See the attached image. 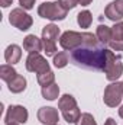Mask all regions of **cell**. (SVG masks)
<instances>
[{
  "mask_svg": "<svg viewBox=\"0 0 123 125\" xmlns=\"http://www.w3.org/2000/svg\"><path fill=\"white\" fill-rule=\"evenodd\" d=\"M20 58H22V48L19 45L12 44V45H9L6 48V51H4V60H6L7 64L13 65V64L20 61Z\"/></svg>",
  "mask_w": 123,
  "mask_h": 125,
  "instance_id": "obj_12",
  "label": "cell"
},
{
  "mask_svg": "<svg viewBox=\"0 0 123 125\" xmlns=\"http://www.w3.org/2000/svg\"><path fill=\"white\" fill-rule=\"evenodd\" d=\"M96 36H97V39H98L103 45H109V42H110L112 38H113L112 28L107 26V25H98V26H97V32H96Z\"/></svg>",
  "mask_w": 123,
  "mask_h": 125,
  "instance_id": "obj_13",
  "label": "cell"
},
{
  "mask_svg": "<svg viewBox=\"0 0 123 125\" xmlns=\"http://www.w3.org/2000/svg\"><path fill=\"white\" fill-rule=\"evenodd\" d=\"M26 70L31 71V73H36V74H41L44 71H48L51 70L49 68V62L46 61L45 57H42L41 54L35 52V54H29L28 58H26Z\"/></svg>",
  "mask_w": 123,
  "mask_h": 125,
  "instance_id": "obj_7",
  "label": "cell"
},
{
  "mask_svg": "<svg viewBox=\"0 0 123 125\" xmlns=\"http://www.w3.org/2000/svg\"><path fill=\"white\" fill-rule=\"evenodd\" d=\"M9 22L12 26L18 28L19 31H28L33 25V19L29 13L25 12V9L22 7H16L10 12L9 15Z\"/></svg>",
  "mask_w": 123,
  "mask_h": 125,
  "instance_id": "obj_5",
  "label": "cell"
},
{
  "mask_svg": "<svg viewBox=\"0 0 123 125\" xmlns=\"http://www.w3.org/2000/svg\"><path fill=\"white\" fill-rule=\"evenodd\" d=\"M38 119L44 125H55L60 121V114L52 106H42L38 111Z\"/></svg>",
  "mask_w": 123,
  "mask_h": 125,
  "instance_id": "obj_10",
  "label": "cell"
},
{
  "mask_svg": "<svg viewBox=\"0 0 123 125\" xmlns=\"http://www.w3.org/2000/svg\"><path fill=\"white\" fill-rule=\"evenodd\" d=\"M104 15H106V18L107 19H110V21H113V22H120L123 18L119 15V12L116 10V7H114V4H113V1L112 3H109L107 6H106V9H104Z\"/></svg>",
  "mask_w": 123,
  "mask_h": 125,
  "instance_id": "obj_21",
  "label": "cell"
},
{
  "mask_svg": "<svg viewBox=\"0 0 123 125\" xmlns=\"http://www.w3.org/2000/svg\"><path fill=\"white\" fill-rule=\"evenodd\" d=\"M104 125H117V124H116V121H114L113 118H107L106 122H104Z\"/></svg>",
  "mask_w": 123,
  "mask_h": 125,
  "instance_id": "obj_30",
  "label": "cell"
},
{
  "mask_svg": "<svg viewBox=\"0 0 123 125\" xmlns=\"http://www.w3.org/2000/svg\"><path fill=\"white\" fill-rule=\"evenodd\" d=\"M6 125H19V124H16V122H10V124H6Z\"/></svg>",
  "mask_w": 123,
  "mask_h": 125,
  "instance_id": "obj_33",
  "label": "cell"
},
{
  "mask_svg": "<svg viewBox=\"0 0 123 125\" xmlns=\"http://www.w3.org/2000/svg\"><path fill=\"white\" fill-rule=\"evenodd\" d=\"M28 109L22 105H10L6 116H4V122L10 124V122H16V124H26L28 122Z\"/></svg>",
  "mask_w": 123,
  "mask_h": 125,
  "instance_id": "obj_8",
  "label": "cell"
},
{
  "mask_svg": "<svg viewBox=\"0 0 123 125\" xmlns=\"http://www.w3.org/2000/svg\"><path fill=\"white\" fill-rule=\"evenodd\" d=\"M77 125H97V122H96V119H94V116L91 114L86 112V114H81Z\"/></svg>",
  "mask_w": 123,
  "mask_h": 125,
  "instance_id": "obj_24",
  "label": "cell"
},
{
  "mask_svg": "<svg viewBox=\"0 0 123 125\" xmlns=\"http://www.w3.org/2000/svg\"><path fill=\"white\" fill-rule=\"evenodd\" d=\"M60 45L65 51H72V50L81 47L83 45V33L75 31L64 32L60 38Z\"/></svg>",
  "mask_w": 123,
  "mask_h": 125,
  "instance_id": "obj_9",
  "label": "cell"
},
{
  "mask_svg": "<svg viewBox=\"0 0 123 125\" xmlns=\"http://www.w3.org/2000/svg\"><path fill=\"white\" fill-rule=\"evenodd\" d=\"M16 76H18V71L13 68V65H10V64H3V65H0V77H1V80H4L6 83H10Z\"/></svg>",
  "mask_w": 123,
  "mask_h": 125,
  "instance_id": "obj_15",
  "label": "cell"
},
{
  "mask_svg": "<svg viewBox=\"0 0 123 125\" xmlns=\"http://www.w3.org/2000/svg\"><path fill=\"white\" fill-rule=\"evenodd\" d=\"M113 38L114 41H123V22H117L114 26H112Z\"/></svg>",
  "mask_w": 123,
  "mask_h": 125,
  "instance_id": "obj_23",
  "label": "cell"
},
{
  "mask_svg": "<svg viewBox=\"0 0 123 125\" xmlns=\"http://www.w3.org/2000/svg\"><path fill=\"white\" fill-rule=\"evenodd\" d=\"M58 1H60V4H61L65 10H71L77 4H80V0H58Z\"/></svg>",
  "mask_w": 123,
  "mask_h": 125,
  "instance_id": "obj_25",
  "label": "cell"
},
{
  "mask_svg": "<svg viewBox=\"0 0 123 125\" xmlns=\"http://www.w3.org/2000/svg\"><path fill=\"white\" fill-rule=\"evenodd\" d=\"M60 36V28L54 23L44 26L42 29V42L44 50L46 55H55L57 54V39Z\"/></svg>",
  "mask_w": 123,
  "mask_h": 125,
  "instance_id": "obj_3",
  "label": "cell"
},
{
  "mask_svg": "<svg viewBox=\"0 0 123 125\" xmlns=\"http://www.w3.org/2000/svg\"><path fill=\"white\" fill-rule=\"evenodd\" d=\"M38 83H39L42 87L55 83V74H54V71H52V70H48V71H44V73L38 74Z\"/></svg>",
  "mask_w": 123,
  "mask_h": 125,
  "instance_id": "obj_20",
  "label": "cell"
},
{
  "mask_svg": "<svg viewBox=\"0 0 123 125\" xmlns=\"http://www.w3.org/2000/svg\"><path fill=\"white\" fill-rule=\"evenodd\" d=\"M119 116H120V118L123 119V105L120 106V108H119Z\"/></svg>",
  "mask_w": 123,
  "mask_h": 125,
  "instance_id": "obj_32",
  "label": "cell"
},
{
  "mask_svg": "<svg viewBox=\"0 0 123 125\" xmlns=\"http://www.w3.org/2000/svg\"><path fill=\"white\" fill-rule=\"evenodd\" d=\"M83 45L70 51V58L78 67L103 71L107 61V51L106 47L97 39L96 35L90 32H83Z\"/></svg>",
  "mask_w": 123,
  "mask_h": 125,
  "instance_id": "obj_1",
  "label": "cell"
},
{
  "mask_svg": "<svg viewBox=\"0 0 123 125\" xmlns=\"http://www.w3.org/2000/svg\"><path fill=\"white\" fill-rule=\"evenodd\" d=\"M7 86H9V90L12 93H22L26 89V79L23 76L18 74L10 83H7Z\"/></svg>",
  "mask_w": 123,
  "mask_h": 125,
  "instance_id": "obj_14",
  "label": "cell"
},
{
  "mask_svg": "<svg viewBox=\"0 0 123 125\" xmlns=\"http://www.w3.org/2000/svg\"><path fill=\"white\" fill-rule=\"evenodd\" d=\"M109 47L112 51H123V41H114L112 39L109 42Z\"/></svg>",
  "mask_w": 123,
  "mask_h": 125,
  "instance_id": "obj_26",
  "label": "cell"
},
{
  "mask_svg": "<svg viewBox=\"0 0 123 125\" xmlns=\"http://www.w3.org/2000/svg\"><path fill=\"white\" fill-rule=\"evenodd\" d=\"M52 62H54V65H55L57 68H64V67L70 62V55H68V52H67V51H61V52L55 54Z\"/></svg>",
  "mask_w": 123,
  "mask_h": 125,
  "instance_id": "obj_22",
  "label": "cell"
},
{
  "mask_svg": "<svg viewBox=\"0 0 123 125\" xmlns=\"http://www.w3.org/2000/svg\"><path fill=\"white\" fill-rule=\"evenodd\" d=\"M77 22H78L80 28H83V29L90 28V25H91V22H93L91 12H90V10H83V12H80V13L77 15Z\"/></svg>",
  "mask_w": 123,
  "mask_h": 125,
  "instance_id": "obj_18",
  "label": "cell"
},
{
  "mask_svg": "<svg viewBox=\"0 0 123 125\" xmlns=\"http://www.w3.org/2000/svg\"><path fill=\"white\" fill-rule=\"evenodd\" d=\"M103 71H104L107 80H110V82H116L123 74L122 58L119 55H116L112 50L107 51V61H106V65H104Z\"/></svg>",
  "mask_w": 123,
  "mask_h": 125,
  "instance_id": "obj_4",
  "label": "cell"
},
{
  "mask_svg": "<svg viewBox=\"0 0 123 125\" xmlns=\"http://www.w3.org/2000/svg\"><path fill=\"white\" fill-rule=\"evenodd\" d=\"M75 106H77V100L71 94H64V96L60 97V100H58V108L61 109V112L68 111V109H72Z\"/></svg>",
  "mask_w": 123,
  "mask_h": 125,
  "instance_id": "obj_17",
  "label": "cell"
},
{
  "mask_svg": "<svg viewBox=\"0 0 123 125\" xmlns=\"http://www.w3.org/2000/svg\"><path fill=\"white\" fill-rule=\"evenodd\" d=\"M67 13L68 10L62 7L60 1H45L38 7V15L49 21H64L67 18Z\"/></svg>",
  "mask_w": 123,
  "mask_h": 125,
  "instance_id": "obj_2",
  "label": "cell"
},
{
  "mask_svg": "<svg viewBox=\"0 0 123 125\" xmlns=\"http://www.w3.org/2000/svg\"><path fill=\"white\" fill-rule=\"evenodd\" d=\"M113 4H114L116 10L119 12V15L123 18V0H114V1H113Z\"/></svg>",
  "mask_w": 123,
  "mask_h": 125,
  "instance_id": "obj_28",
  "label": "cell"
},
{
  "mask_svg": "<svg viewBox=\"0 0 123 125\" xmlns=\"http://www.w3.org/2000/svg\"><path fill=\"white\" fill-rule=\"evenodd\" d=\"M0 4L3 7H9L10 4H13V0H0Z\"/></svg>",
  "mask_w": 123,
  "mask_h": 125,
  "instance_id": "obj_29",
  "label": "cell"
},
{
  "mask_svg": "<svg viewBox=\"0 0 123 125\" xmlns=\"http://www.w3.org/2000/svg\"><path fill=\"white\" fill-rule=\"evenodd\" d=\"M91 1L93 0H80V4H81V6H88Z\"/></svg>",
  "mask_w": 123,
  "mask_h": 125,
  "instance_id": "obj_31",
  "label": "cell"
},
{
  "mask_svg": "<svg viewBox=\"0 0 123 125\" xmlns=\"http://www.w3.org/2000/svg\"><path fill=\"white\" fill-rule=\"evenodd\" d=\"M55 125H58V124H55Z\"/></svg>",
  "mask_w": 123,
  "mask_h": 125,
  "instance_id": "obj_34",
  "label": "cell"
},
{
  "mask_svg": "<svg viewBox=\"0 0 123 125\" xmlns=\"http://www.w3.org/2000/svg\"><path fill=\"white\" fill-rule=\"evenodd\" d=\"M60 96V86L57 83H52L49 86L42 87V97L46 100H55Z\"/></svg>",
  "mask_w": 123,
  "mask_h": 125,
  "instance_id": "obj_16",
  "label": "cell"
},
{
  "mask_svg": "<svg viewBox=\"0 0 123 125\" xmlns=\"http://www.w3.org/2000/svg\"><path fill=\"white\" fill-rule=\"evenodd\" d=\"M35 1H36V0H19L22 9H25V10H31V9H33Z\"/></svg>",
  "mask_w": 123,
  "mask_h": 125,
  "instance_id": "obj_27",
  "label": "cell"
},
{
  "mask_svg": "<svg viewBox=\"0 0 123 125\" xmlns=\"http://www.w3.org/2000/svg\"><path fill=\"white\" fill-rule=\"evenodd\" d=\"M23 50L28 51L29 54H35V52L39 54L44 50V42L36 35H28L23 39Z\"/></svg>",
  "mask_w": 123,
  "mask_h": 125,
  "instance_id": "obj_11",
  "label": "cell"
},
{
  "mask_svg": "<svg viewBox=\"0 0 123 125\" xmlns=\"http://www.w3.org/2000/svg\"><path fill=\"white\" fill-rule=\"evenodd\" d=\"M123 99V83L120 82H114L110 83L106 89H104V96L103 100L109 108H116L120 105Z\"/></svg>",
  "mask_w": 123,
  "mask_h": 125,
  "instance_id": "obj_6",
  "label": "cell"
},
{
  "mask_svg": "<svg viewBox=\"0 0 123 125\" xmlns=\"http://www.w3.org/2000/svg\"><path fill=\"white\" fill-rule=\"evenodd\" d=\"M62 116H64V119H65L68 124H77L78 119H80V116H81V112H80L78 106H75V108H72V109L64 111V112H62Z\"/></svg>",
  "mask_w": 123,
  "mask_h": 125,
  "instance_id": "obj_19",
  "label": "cell"
}]
</instances>
